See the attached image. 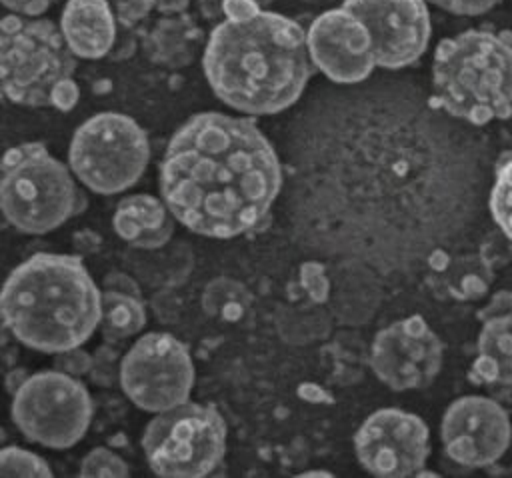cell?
I'll list each match as a JSON object with an SVG mask.
<instances>
[{
  "mask_svg": "<svg viewBox=\"0 0 512 478\" xmlns=\"http://www.w3.org/2000/svg\"><path fill=\"white\" fill-rule=\"evenodd\" d=\"M60 28L70 50L80 58H102L116 44V16L106 0H68Z\"/></svg>",
  "mask_w": 512,
  "mask_h": 478,
  "instance_id": "obj_17",
  "label": "cell"
},
{
  "mask_svg": "<svg viewBox=\"0 0 512 478\" xmlns=\"http://www.w3.org/2000/svg\"><path fill=\"white\" fill-rule=\"evenodd\" d=\"M80 476H86V478H96V476L118 478L120 476L122 478V476H128V466L112 450L94 448L84 456L80 464Z\"/></svg>",
  "mask_w": 512,
  "mask_h": 478,
  "instance_id": "obj_26",
  "label": "cell"
},
{
  "mask_svg": "<svg viewBox=\"0 0 512 478\" xmlns=\"http://www.w3.org/2000/svg\"><path fill=\"white\" fill-rule=\"evenodd\" d=\"M430 104L470 124L512 116V32L470 28L440 40Z\"/></svg>",
  "mask_w": 512,
  "mask_h": 478,
  "instance_id": "obj_4",
  "label": "cell"
},
{
  "mask_svg": "<svg viewBox=\"0 0 512 478\" xmlns=\"http://www.w3.org/2000/svg\"><path fill=\"white\" fill-rule=\"evenodd\" d=\"M100 242H102L100 236L92 230H80V232L74 234V248L80 256L96 252L100 248Z\"/></svg>",
  "mask_w": 512,
  "mask_h": 478,
  "instance_id": "obj_34",
  "label": "cell"
},
{
  "mask_svg": "<svg viewBox=\"0 0 512 478\" xmlns=\"http://www.w3.org/2000/svg\"><path fill=\"white\" fill-rule=\"evenodd\" d=\"M354 448L364 470L374 476L420 474L430 454L428 426L412 412L384 408L362 422L354 436Z\"/></svg>",
  "mask_w": 512,
  "mask_h": 478,
  "instance_id": "obj_12",
  "label": "cell"
},
{
  "mask_svg": "<svg viewBox=\"0 0 512 478\" xmlns=\"http://www.w3.org/2000/svg\"><path fill=\"white\" fill-rule=\"evenodd\" d=\"M146 324L144 300L114 290H102L100 332L108 342H120L138 334Z\"/></svg>",
  "mask_w": 512,
  "mask_h": 478,
  "instance_id": "obj_21",
  "label": "cell"
},
{
  "mask_svg": "<svg viewBox=\"0 0 512 478\" xmlns=\"http://www.w3.org/2000/svg\"><path fill=\"white\" fill-rule=\"evenodd\" d=\"M158 170L174 218L210 238L260 230L282 182L278 156L258 126L220 112L188 118L172 134Z\"/></svg>",
  "mask_w": 512,
  "mask_h": 478,
  "instance_id": "obj_1",
  "label": "cell"
},
{
  "mask_svg": "<svg viewBox=\"0 0 512 478\" xmlns=\"http://www.w3.org/2000/svg\"><path fill=\"white\" fill-rule=\"evenodd\" d=\"M224 14L202 56L214 94L252 116L292 106L316 70L308 32L282 14L262 10L254 0H230Z\"/></svg>",
  "mask_w": 512,
  "mask_h": 478,
  "instance_id": "obj_2",
  "label": "cell"
},
{
  "mask_svg": "<svg viewBox=\"0 0 512 478\" xmlns=\"http://www.w3.org/2000/svg\"><path fill=\"white\" fill-rule=\"evenodd\" d=\"M308 50L314 66L332 82L366 80L376 64L366 24L346 8L326 10L308 28Z\"/></svg>",
  "mask_w": 512,
  "mask_h": 478,
  "instance_id": "obj_15",
  "label": "cell"
},
{
  "mask_svg": "<svg viewBox=\"0 0 512 478\" xmlns=\"http://www.w3.org/2000/svg\"><path fill=\"white\" fill-rule=\"evenodd\" d=\"M494 280L492 258L482 252H468L442 258L432 272V286L456 300H480Z\"/></svg>",
  "mask_w": 512,
  "mask_h": 478,
  "instance_id": "obj_20",
  "label": "cell"
},
{
  "mask_svg": "<svg viewBox=\"0 0 512 478\" xmlns=\"http://www.w3.org/2000/svg\"><path fill=\"white\" fill-rule=\"evenodd\" d=\"M26 378H28V374H26L22 368L10 370V372H8V378H6V390H8L10 394H14V392L24 384Z\"/></svg>",
  "mask_w": 512,
  "mask_h": 478,
  "instance_id": "obj_37",
  "label": "cell"
},
{
  "mask_svg": "<svg viewBox=\"0 0 512 478\" xmlns=\"http://www.w3.org/2000/svg\"><path fill=\"white\" fill-rule=\"evenodd\" d=\"M300 280H302V288L314 302H324L328 298V278L320 264L316 262L304 264Z\"/></svg>",
  "mask_w": 512,
  "mask_h": 478,
  "instance_id": "obj_29",
  "label": "cell"
},
{
  "mask_svg": "<svg viewBox=\"0 0 512 478\" xmlns=\"http://www.w3.org/2000/svg\"><path fill=\"white\" fill-rule=\"evenodd\" d=\"M198 2V8H200V12H202V16H204V20H208V22H222L224 18H226V14H224V10H226V4L230 2V0H196ZM260 8H264V6H268L272 0H254Z\"/></svg>",
  "mask_w": 512,
  "mask_h": 478,
  "instance_id": "obj_32",
  "label": "cell"
},
{
  "mask_svg": "<svg viewBox=\"0 0 512 478\" xmlns=\"http://www.w3.org/2000/svg\"><path fill=\"white\" fill-rule=\"evenodd\" d=\"M116 234L134 248H162L174 232V214L166 202L150 194H134L120 200L112 218Z\"/></svg>",
  "mask_w": 512,
  "mask_h": 478,
  "instance_id": "obj_18",
  "label": "cell"
},
{
  "mask_svg": "<svg viewBox=\"0 0 512 478\" xmlns=\"http://www.w3.org/2000/svg\"><path fill=\"white\" fill-rule=\"evenodd\" d=\"M428 2H432L438 8L452 12V14L478 16V14H484L490 8H494L500 0H428Z\"/></svg>",
  "mask_w": 512,
  "mask_h": 478,
  "instance_id": "obj_30",
  "label": "cell"
},
{
  "mask_svg": "<svg viewBox=\"0 0 512 478\" xmlns=\"http://www.w3.org/2000/svg\"><path fill=\"white\" fill-rule=\"evenodd\" d=\"M194 364L188 348L170 334L150 332L122 358L120 386L142 410L162 412L188 402Z\"/></svg>",
  "mask_w": 512,
  "mask_h": 478,
  "instance_id": "obj_10",
  "label": "cell"
},
{
  "mask_svg": "<svg viewBox=\"0 0 512 478\" xmlns=\"http://www.w3.org/2000/svg\"><path fill=\"white\" fill-rule=\"evenodd\" d=\"M442 342L422 316H408L378 330L368 364L392 390L428 386L442 368Z\"/></svg>",
  "mask_w": 512,
  "mask_h": 478,
  "instance_id": "obj_11",
  "label": "cell"
},
{
  "mask_svg": "<svg viewBox=\"0 0 512 478\" xmlns=\"http://www.w3.org/2000/svg\"><path fill=\"white\" fill-rule=\"evenodd\" d=\"M142 448L160 476H206L224 458L226 424L212 404L182 402L148 422Z\"/></svg>",
  "mask_w": 512,
  "mask_h": 478,
  "instance_id": "obj_7",
  "label": "cell"
},
{
  "mask_svg": "<svg viewBox=\"0 0 512 478\" xmlns=\"http://www.w3.org/2000/svg\"><path fill=\"white\" fill-rule=\"evenodd\" d=\"M488 206L496 226L512 242V152L502 156L496 166Z\"/></svg>",
  "mask_w": 512,
  "mask_h": 478,
  "instance_id": "obj_23",
  "label": "cell"
},
{
  "mask_svg": "<svg viewBox=\"0 0 512 478\" xmlns=\"http://www.w3.org/2000/svg\"><path fill=\"white\" fill-rule=\"evenodd\" d=\"M0 306L14 338L56 354L84 344L100 326L102 290L80 256L40 252L8 274Z\"/></svg>",
  "mask_w": 512,
  "mask_h": 478,
  "instance_id": "obj_3",
  "label": "cell"
},
{
  "mask_svg": "<svg viewBox=\"0 0 512 478\" xmlns=\"http://www.w3.org/2000/svg\"><path fill=\"white\" fill-rule=\"evenodd\" d=\"M138 36H140V34H138L136 30L126 28V34H124L122 42H118V40H116V44H114V48H112L110 56H112L114 60H122V58L132 56V54H134V50H136V40H138Z\"/></svg>",
  "mask_w": 512,
  "mask_h": 478,
  "instance_id": "obj_35",
  "label": "cell"
},
{
  "mask_svg": "<svg viewBox=\"0 0 512 478\" xmlns=\"http://www.w3.org/2000/svg\"><path fill=\"white\" fill-rule=\"evenodd\" d=\"M114 8L118 22L142 36V24L156 8V0H114Z\"/></svg>",
  "mask_w": 512,
  "mask_h": 478,
  "instance_id": "obj_27",
  "label": "cell"
},
{
  "mask_svg": "<svg viewBox=\"0 0 512 478\" xmlns=\"http://www.w3.org/2000/svg\"><path fill=\"white\" fill-rule=\"evenodd\" d=\"M90 364H92V356L88 352L80 350V346L56 352V356H54V368L64 374H70L74 378L88 374Z\"/></svg>",
  "mask_w": 512,
  "mask_h": 478,
  "instance_id": "obj_28",
  "label": "cell"
},
{
  "mask_svg": "<svg viewBox=\"0 0 512 478\" xmlns=\"http://www.w3.org/2000/svg\"><path fill=\"white\" fill-rule=\"evenodd\" d=\"M482 322L470 380L512 396V288L492 294L478 310Z\"/></svg>",
  "mask_w": 512,
  "mask_h": 478,
  "instance_id": "obj_16",
  "label": "cell"
},
{
  "mask_svg": "<svg viewBox=\"0 0 512 478\" xmlns=\"http://www.w3.org/2000/svg\"><path fill=\"white\" fill-rule=\"evenodd\" d=\"M202 304L210 318L234 322L242 318V314L250 308L252 294L244 284L232 278H216L206 286Z\"/></svg>",
  "mask_w": 512,
  "mask_h": 478,
  "instance_id": "obj_22",
  "label": "cell"
},
{
  "mask_svg": "<svg viewBox=\"0 0 512 478\" xmlns=\"http://www.w3.org/2000/svg\"><path fill=\"white\" fill-rule=\"evenodd\" d=\"M92 400L86 386L60 370H42L12 394V422L26 440L64 450L90 426Z\"/></svg>",
  "mask_w": 512,
  "mask_h": 478,
  "instance_id": "obj_9",
  "label": "cell"
},
{
  "mask_svg": "<svg viewBox=\"0 0 512 478\" xmlns=\"http://www.w3.org/2000/svg\"><path fill=\"white\" fill-rule=\"evenodd\" d=\"M120 372H122V358L116 346H112L108 340L94 352L92 364H90V380L98 386L110 388L120 384Z\"/></svg>",
  "mask_w": 512,
  "mask_h": 478,
  "instance_id": "obj_25",
  "label": "cell"
},
{
  "mask_svg": "<svg viewBox=\"0 0 512 478\" xmlns=\"http://www.w3.org/2000/svg\"><path fill=\"white\" fill-rule=\"evenodd\" d=\"M190 6V0H156V10L160 14H182Z\"/></svg>",
  "mask_w": 512,
  "mask_h": 478,
  "instance_id": "obj_36",
  "label": "cell"
},
{
  "mask_svg": "<svg viewBox=\"0 0 512 478\" xmlns=\"http://www.w3.org/2000/svg\"><path fill=\"white\" fill-rule=\"evenodd\" d=\"M150 158L146 132L126 114L100 112L76 128L70 168L90 190L118 194L144 174Z\"/></svg>",
  "mask_w": 512,
  "mask_h": 478,
  "instance_id": "obj_8",
  "label": "cell"
},
{
  "mask_svg": "<svg viewBox=\"0 0 512 478\" xmlns=\"http://www.w3.org/2000/svg\"><path fill=\"white\" fill-rule=\"evenodd\" d=\"M342 8L366 24L382 68H406L428 48L432 24L424 0H344Z\"/></svg>",
  "mask_w": 512,
  "mask_h": 478,
  "instance_id": "obj_13",
  "label": "cell"
},
{
  "mask_svg": "<svg viewBox=\"0 0 512 478\" xmlns=\"http://www.w3.org/2000/svg\"><path fill=\"white\" fill-rule=\"evenodd\" d=\"M2 90L22 106H54L58 92L72 82L76 54L62 28L48 18L8 14L0 34Z\"/></svg>",
  "mask_w": 512,
  "mask_h": 478,
  "instance_id": "obj_6",
  "label": "cell"
},
{
  "mask_svg": "<svg viewBox=\"0 0 512 478\" xmlns=\"http://www.w3.org/2000/svg\"><path fill=\"white\" fill-rule=\"evenodd\" d=\"M0 198L6 220L26 234L56 230L88 204L70 170L40 142H26L6 152Z\"/></svg>",
  "mask_w": 512,
  "mask_h": 478,
  "instance_id": "obj_5",
  "label": "cell"
},
{
  "mask_svg": "<svg viewBox=\"0 0 512 478\" xmlns=\"http://www.w3.org/2000/svg\"><path fill=\"white\" fill-rule=\"evenodd\" d=\"M54 2L56 0H2V4L8 10H12L14 14H22V16H40Z\"/></svg>",
  "mask_w": 512,
  "mask_h": 478,
  "instance_id": "obj_33",
  "label": "cell"
},
{
  "mask_svg": "<svg viewBox=\"0 0 512 478\" xmlns=\"http://www.w3.org/2000/svg\"><path fill=\"white\" fill-rule=\"evenodd\" d=\"M0 474L2 476H52V470L44 458L18 446H6L0 452Z\"/></svg>",
  "mask_w": 512,
  "mask_h": 478,
  "instance_id": "obj_24",
  "label": "cell"
},
{
  "mask_svg": "<svg viewBox=\"0 0 512 478\" xmlns=\"http://www.w3.org/2000/svg\"><path fill=\"white\" fill-rule=\"evenodd\" d=\"M446 454L470 468H484L498 462L510 446L512 424L508 412L492 398L462 396L454 400L440 426Z\"/></svg>",
  "mask_w": 512,
  "mask_h": 478,
  "instance_id": "obj_14",
  "label": "cell"
},
{
  "mask_svg": "<svg viewBox=\"0 0 512 478\" xmlns=\"http://www.w3.org/2000/svg\"><path fill=\"white\" fill-rule=\"evenodd\" d=\"M304 2H318V0H304Z\"/></svg>",
  "mask_w": 512,
  "mask_h": 478,
  "instance_id": "obj_38",
  "label": "cell"
},
{
  "mask_svg": "<svg viewBox=\"0 0 512 478\" xmlns=\"http://www.w3.org/2000/svg\"><path fill=\"white\" fill-rule=\"evenodd\" d=\"M204 42V30L186 12L162 14L142 34V50L152 64L166 68L188 66Z\"/></svg>",
  "mask_w": 512,
  "mask_h": 478,
  "instance_id": "obj_19",
  "label": "cell"
},
{
  "mask_svg": "<svg viewBox=\"0 0 512 478\" xmlns=\"http://www.w3.org/2000/svg\"><path fill=\"white\" fill-rule=\"evenodd\" d=\"M102 290H114V292H122V294H128V296H136V298H142V292H140V286L124 272H110L104 276L102 280Z\"/></svg>",
  "mask_w": 512,
  "mask_h": 478,
  "instance_id": "obj_31",
  "label": "cell"
}]
</instances>
